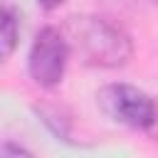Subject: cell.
Instances as JSON below:
<instances>
[{
	"label": "cell",
	"mask_w": 158,
	"mask_h": 158,
	"mask_svg": "<svg viewBox=\"0 0 158 158\" xmlns=\"http://www.w3.org/2000/svg\"><path fill=\"white\" fill-rule=\"evenodd\" d=\"M62 32L69 42L72 57L86 67L118 69L133 57L131 37L118 25L99 15H72L64 20Z\"/></svg>",
	"instance_id": "cell-1"
},
{
	"label": "cell",
	"mask_w": 158,
	"mask_h": 158,
	"mask_svg": "<svg viewBox=\"0 0 158 158\" xmlns=\"http://www.w3.org/2000/svg\"><path fill=\"white\" fill-rule=\"evenodd\" d=\"M69 57H72V49L62 27H42L35 35V42L27 57V69L32 81L44 89L57 86L64 77Z\"/></svg>",
	"instance_id": "cell-2"
},
{
	"label": "cell",
	"mask_w": 158,
	"mask_h": 158,
	"mask_svg": "<svg viewBox=\"0 0 158 158\" xmlns=\"http://www.w3.org/2000/svg\"><path fill=\"white\" fill-rule=\"evenodd\" d=\"M96 101L109 118H114L128 128L148 131L153 114H156V101L146 91H141L131 84H106L104 89H99Z\"/></svg>",
	"instance_id": "cell-3"
},
{
	"label": "cell",
	"mask_w": 158,
	"mask_h": 158,
	"mask_svg": "<svg viewBox=\"0 0 158 158\" xmlns=\"http://www.w3.org/2000/svg\"><path fill=\"white\" fill-rule=\"evenodd\" d=\"M17 40H20V22H17V15L12 7H2V32H0V42H2V57L7 59L15 47H17Z\"/></svg>",
	"instance_id": "cell-4"
},
{
	"label": "cell",
	"mask_w": 158,
	"mask_h": 158,
	"mask_svg": "<svg viewBox=\"0 0 158 158\" xmlns=\"http://www.w3.org/2000/svg\"><path fill=\"white\" fill-rule=\"evenodd\" d=\"M0 153H2V156H10V153H17V156H30V151H25V148H20V146H12V143H5Z\"/></svg>",
	"instance_id": "cell-5"
},
{
	"label": "cell",
	"mask_w": 158,
	"mask_h": 158,
	"mask_svg": "<svg viewBox=\"0 0 158 158\" xmlns=\"http://www.w3.org/2000/svg\"><path fill=\"white\" fill-rule=\"evenodd\" d=\"M148 131H151V136H153V138L158 141V101H156V114H153V121H151Z\"/></svg>",
	"instance_id": "cell-6"
},
{
	"label": "cell",
	"mask_w": 158,
	"mask_h": 158,
	"mask_svg": "<svg viewBox=\"0 0 158 158\" xmlns=\"http://www.w3.org/2000/svg\"><path fill=\"white\" fill-rule=\"evenodd\" d=\"M37 2H40V5L44 7V10H54V7H59V5L64 2V0H37Z\"/></svg>",
	"instance_id": "cell-7"
},
{
	"label": "cell",
	"mask_w": 158,
	"mask_h": 158,
	"mask_svg": "<svg viewBox=\"0 0 158 158\" xmlns=\"http://www.w3.org/2000/svg\"><path fill=\"white\" fill-rule=\"evenodd\" d=\"M153 2H156V5H158V0H153Z\"/></svg>",
	"instance_id": "cell-8"
}]
</instances>
